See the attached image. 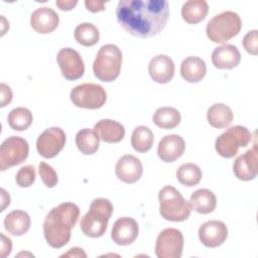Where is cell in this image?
I'll use <instances>...</instances> for the list:
<instances>
[{
	"mask_svg": "<svg viewBox=\"0 0 258 258\" xmlns=\"http://www.w3.org/2000/svg\"><path fill=\"white\" fill-rule=\"evenodd\" d=\"M169 16L165 0H121L116 17L121 27L133 36L147 38L158 34Z\"/></svg>",
	"mask_w": 258,
	"mask_h": 258,
	"instance_id": "cell-1",
	"label": "cell"
},
{
	"mask_svg": "<svg viewBox=\"0 0 258 258\" xmlns=\"http://www.w3.org/2000/svg\"><path fill=\"white\" fill-rule=\"evenodd\" d=\"M79 216L80 209L73 203H61L52 208L43 222V235L47 244L55 249L67 245Z\"/></svg>",
	"mask_w": 258,
	"mask_h": 258,
	"instance_id": "cell-2",
	"label": "cell"
},
{
	"mask_svg": "<svg viewBox=\"0 0 258 258\" xmlns=\"http://www.w3.org/2000/svg\"><path fill=\"white\" fill-rule=\"evenodd\" d=\"M112 213L113 205L108 199H95L90 205L89 212L81 220L82 232L91 238L103 236L107 230Z\"/></svg>",
	"mask_w": 258,
	"mask_h": 258,
	"instance_id": "cell-3",
	"label": "cell"
},
{
	"mask_svg": "<svg viewBox=\"0 0 258 258\" xmlns=\"http://www.w3.org/2000/svg\"><path fill=\"white\" fill-rule=\"evenodd\" d=\"M159 213L161 217L170 222H182L191 212L189 202L173 186L166 185L159 190Z\"/></svg>",
	"mask_w": 258,
	"mask_h": 258,
	"instance_id": "cell-4",
	"label": "cell"
},
{
	"mask_svg": "<svg viewBox=\"0 0 258 258\" xmlns=\"http://www.w3.org/2000/svg\"><path fill=\"white\" fill-rule=\"evenodd\" d=\"M121 66L122 52L120 48L109 43L99 49L93 63V72L100 81L109 83L119 77Z\"/></svg>",
	"mask_w": 258,
	"mask_h": 258,
	"instance_id": "cell-5",
	"label": "cell"
},
{
	"mask_svg": "<svg viewBox=\"0 0 258 258\" xmlns=\"http://www.w3.org/2000/svg\"><path fill=\"white\" fill-rule=\"evenodd\" d=\"M242 28V20L234 11H224L215 15L207 24L206 33L215 43H225L236 36Z\"/></svg>",
	"mask_w": 258,
	"mask_h": 258,
	"instance_id": "cell-6",
	"label": "cell"
},
{
	"mask_svg": "<svg viewBox=\"0 0 258 258\" xmlns=\"http://www.w3.org/2000/svg\"><path fill=\"white\" fill-rule=\"evenodd\" d=\"M250 131L241 125H236L222 133L215 142L217 152L225 158L234 157L239 147H246L251 141Z\"/></svg>",
	"mask_w": 258,
	"mask_h": 258,
	"instance_id": "cell-7",
	"label": "cell"
},
{
	"mask_svg": "<svg viewBox=\"0 0 258 258\" xmlns=\"http://www.w3.org/2000/svg\"><path fill=\"white\" fill-rule=\"evenodd\" d=\"M71 101L79 108L99 109L103 107L107 100L105 89L93 83H86L75 87L70 94Z\"/></svg>",
	"mask_w": 258,
	"mask_h": 258,
	"instance_id": "cell-8",
	"label": "cell"
},
{
	"mask_svg": "<svg viewBox=\"0 0 258 258\" xmlns=\"http://www.w3.org/2000/svg\"><path fill=\"white\" fill-rule=\"evenodd\" d=\"M28 142L19 136H10L6 138L0 147V169L7 168L22 163L28 156Z\"/></svg>",
	"mask_w": 258,
	"mask_h": 258,
	"instance_id": "cell-9",
	"label": "cell"
},
{
	"mask_svg": "<svg viewBox=\"0 0 258 258\" xmlns=\"http://www.w3.org/2000/svg\"><path fill=\"white\" fill-rule=\"evenodd\" d=\"M183 236L174 228L162 230L156 239L155 254L158 258H179L182 254Z\"/></svg>",
	"mask_w": 258,
	"mask_h": 258,
	"instance_id": "cell-10",
	"label": "cell"
},
{
	"mask_svg": "<svg viewBox=\"0 0 258 258\" xmlns=\"http://www.w3.org/2000/svg\"><path fill=\"white\" fill-rule=\"evenodd\" d=\"M66 133L59 127H50L45 129L37 138L36 149L44 158L56 156L66 144Z\"/></svg>",
	"mask_w": 258,
	"mask_h": 258,
	"instance_id": "cell-11",
	"label": "cell"
},
{
	"mask_svg": "<svg viewBox=\"0 0 258 258\" xmlns=\"http://www.w3.org/2000/svg\"><path fill=\"white\" fill-rule=\"evenodd\" d=\"M56 60L64 79L75 81L83 77L85 73V64L80 53L71 48H61L56 55Z\"/></svg>",
	"mask_w": 258,
	"mask_h": 258,
	"instance_id": "cell-12",
	"label": "cell"
},
{
	"mask_svg": "<svg viewBox=\"0 0 258 258\" xmlns=\"http://www.w3.org/2000/svg\"><path fill=\"white\" fill-rule=\"evenodd\" d=\"M257 144L247 150L244 154L238 156L233 164L234 174L241 180H252L258 173V157Z\"/></svg>",
	"mask_w": 258,
	"mask_h": 258,
	"instance_id": "cell-13",
	"label": "cell"
},
{
	"mask_svg": "<svg viewBox=\"0 0 258 258\" xmlns=\"http://www.w3.org/2000/svg\"><path fill=\"white\" fill-rule=\"evenodd\" d=\"M228 237V228L221 221H208L199 229L200 241L209 248L221 246Z\"/></svg>",
	"mask_w": 258,
	"mask_h": 258,
	"instance_id": "cell-14",
	"label": "cell"
},
{
	"mask_svg": "<svg viewBox=\"0 0 258 258\" xmlns=\"http://www.w3.org/2000/svg\"><path fill=\"white\" fill-rule=\"evenodd\" d=\"M116 176L125 183H134L140 179L143 173V166L139 158L126 154L118 159L115 166Z\"/></svg>",
	"mask_w": 258,
	"mask_h": 258,
	"instance_id": "cell-15",
	"label": "cell"
},
{
	"mask_svg": "<svg viewBox=\"0 0 258 258\" xmlns=\"http://www.w3.org/2000/svg\"><path fill=\"white\" fill-rule=\"evenodd\" d=\"M138 232V224L133 218L122 217L115 221L111 232V238L118 245H130L136 240Z\"/></svg>",
	"mask_w": 258,
	"mask_h": 258,
	"instance_id": "cell-16",
	"label": "cell"
},
{
	"mask_svg": "<svg viewBox=\"0 0 258 258\" xmlns=\"http://www.w3.org/2000/svg\"><path fill=\"white\" fill-rule=\"evenodd\" d=\"M148 73L154 82L166 84L174 76L173 60L166 54L155 55L148 63Z\"/></svg>",
	"mask_w": 258,
	"mask_h": 258,
	"instance_id": "cell-17",
	"label": "cell"
},
{
	"mask_svg": "<svg viewBox=\"0 0 258 258\" xmlns=\"http://www.w3.org/2000/svg\"><path fill=\"white\" fill-rule=\"evenodd\" d=\"M185 143L181 136L177 134L165 135L158 143L157 154L164 162H173L184 152Z\"/></svg>",
	"mask_w": 258,
	"mask_h": 258,
	"instance_id": "cell-18",
	"label": "cell"
},
{
	"mask_svg": "<svg viewBox=\"0 0 258 258\" xmlns=\"http://www.w3.org/2000/svg\"><path fill=\"white\" fill-rule=\"evenodd\" d=\"M57 13L49 7H40L32 12L30 17L31 27L38 33L46 34L52 32L58 25Z\"/></svg>",
	"mask_w": 258,
	"mask_h": 258,
	"instance_id": "cell-19",
	"label": "cell"
},
{
	"mask_svg": "<svg viewBox=\"0 0 258 258\" xmlns=\"http://www.w3.org/2000/svg\"><path fill=\"white\" fill-rule=\"evenodd\" d=\"M240 51L233 44H223L212 52V62L217 69L232 70L240 63Z\"/></svg>",
	"mask_w": 258,
	"mask_h": 258,
	"instance_id": "cell-20",
	"label": "cell"
},
{
	"mask_svg": "<svg viewBox=\"0 0 258 258\" xmlns=\"http://www.w3.org/2000/svg\"><path fill=\"white\" fill-rule=\"evenodd\" d=\"M94 130L99 138L107 143H118L125 136L124 126L111 119H102L98 121L94 126Z\"/></svg>",
	"mask_w": 258,
	"mask_h": 258,
	"instance_id": "cell-21",
	"label": "cell"
},
{
	"mask_svg": "<svg viewBox=\"0 0 258 258\" xmlns=\"http://www.w3.org/2000/svg\"><path fill=\"white\" fill-rule=\"evenodd\" d=\"M207 73V66L204 59L199 56H188L180 64V75L188 83L202 81Z\"/></svg>",
	"mask_w": 258,
	"mask_h": 258,
	"instance_id": "cell-22",
	"label": "cell"
},
{
	"mask_svg": "<svg viewBox=\"0 0 258 258\" xmlns=\"http://www.w3.org/2000/svg\"><path fill=\"white\" fill-rule=\"evenodd\" d=\"M31 220L29 215L21 210L10 212L4 219L5 230L13 236H21L30 228Z\"/></svg>",
	"mask_w": 258,
	"mask_h": 258,
	"instance_id": "cell-23",
	"label": "cell"
},
{
	"mask_svg": "<svg viewBox=\"0 0 258 258\" xmlns=\"http://www.w3.org/2000/svg\"><path fill=\"white\" fill-rule=\"evenodd\" d=\"M191 210L200 214H210L217 206L215 194L208 188H200L191 194L189 199Z\"/></svg>",
	"mask_w": 258,
	"mask_h": 258,
	"instance_id": "cell-24",
	"label": "cell"
},
{
	"mask_svg": "<svg viewBox=\"0 0 258 258\" xmlns=\"http://www.w3.org/2000/svg\"><path fill=\"white\" fill-rule=\"evenodd\" d=\"M209 6L205 0H188L181 8V16L186 23L197 24L204 20L208 14Z\"/></svg>",
	"mask_w": 258,
	"mask_h": 258,
	"instance_id": "cell-25",
	"label": "cell"
},
{
	"mask_svg": "<svg viewBox=\"0 0 258 258\" xmlns=\"http://www.w3.org/2000/svg\"><path fill=\"white\" fill-rule=\"evenodd\" d=\"M233 112L225 104L218 103L212 105L207 112V119L211 126L215 128H226L233 121Z\"/></svg>",
	"mask_w": 258,
	"mask_h": 258,
	"instance_id": "cell-26",
	"label": "cell"
},
{
	"mask_svg": "<svg viewBox=\"0 0 258 258\" xmlns=\"http://www.w3.org/2000/svg\"><path fill=\"white\" fill-rule=\"evenodd\" d=\"M180 113L172 107L158 108L153 117V123L161 129H173L180 123Z\"/></svg>",
	"mask_w": 258,
	"mask_h": 258,
	"instance_id": "cell-27",
	"label": "cell"
},
{
	"mask_svg": "<svg viewBox=\"0 0 258 258\" xmlns=\"http://www.w3.org/2000/svg\"><path fill=\"white\" fill-rule=\"evenodd\" d=\"M76 145L78 149L87 155L94 154L100 145V138L95 130L84 128L76 135Z\"/></svg>",
	"mask_w": 258,
	"mask_h": 258,
	"instance_id": "cell-28",
	"label": "cell"
},
{
	"mask_svg": "<svg viewBox=\"0 0 258 258\" xmlns=\"http://www.w3.org/2000/svg\"><path fill=\"white\" fill-rule=\"evenodd\" d=\"M154 136L152 131L143 125L137 126L131 136V145L137 152H147L153 144Z\"/></svg>",
	"mask_w": 258,
	"mask_h": 258,
	"instance_id": "cell-29",
	"label": "cell"
},
{
	"mask_svg": "<svg viewBox=\"0 0 258 258\" xmlns=\"http://www.w3.org/2000/svg\"><path fill=\"white\" fill-rule=\"evenodd\" d=\"M74 36L78 43L84 46H93L99 41L100 32L94 24L84 22L75 28Z\"/></svg>",
	"mask_w": 258,
	"mask_h": 258,
	"instance_id": "cell-30",
	"label": "cell"
},
{
	"mask_svg": "<svg viewBox=\"0 0 258 258\" xmlns=\"http://www.w3.org/2000/svg\"><path fill=\"white\" fill-rule=\"evenodd\" d=\"M203 173L201 168L195 163H183L176 170V178L186 186L197 185L202 179Z\"/></svg>",
	"mask_w": 258,
	"mask_h": 258,
	"instance_id": "cell-31",
	"label": "cell"
},
{
	"mask_svg": "<svg viewBox=\"0 0 258 258\" xmlns=\"http://www.w3.org/2000/svg\"><path fill=\"white\" fill-rule=\"evenodd\" d=\"M33 120L31 112L24 107L14 108L8 115L9 126L16 131H23L29 128Z\"/></svg>",
	"mask_w": 258,
	"mask_h": 258,
	"instance_id": "cell-32",
	"label": "cell"
},
{
	"mask_svg": "<svg viewBox=\"0 0 258 258\" xmlns=\"http://www.w3.org/2000/svg\"><path fill=\"white\" fill-rule=\"evenodd\" d=\"M35 168L33 165H24L16 173L15 180L20 187L30 186L35 180Z\"/></svg>",
	"mask_w": 258,
	"mask_h": 258,
	"instance_id": "cell-33",
	"label": "cell"
},
{
	"mask_svg": "<svg viewBox=\"0 0 258 258\" xmlns=\"http://www.w3.org/2000/svg\"><path fill=\"white\" fill-rule=\"evenodd\" d=\"M38 172L45 186L51 188L56 185L58 181V177L55 170L52 168V166H50L45 162H40L38 165Z\"/></svg>",
	"mask_w": 258,
	"mask_h": 258,
	"instance_id": "cell-34",
	"label": "cell"
},
{
	"mask_svg": "<svg viewBox=\"0 0 258 258\" xmlns=\"http://www.w3.org/2000/svg\"><path fill=\"white\" fill-rule=\"evenodd\" d=\"M243 46L245 50L252 55L258 53V31L256 29L246 33L243 38Z\"/></svg>",
	"mask_w": 258,
	"mask_h": 258,
	"instance_id": "cell-35",
	"label": "cell"
},
{
	"mask_svg": "<svg viewBox=\"0 0 258 258\" xmlns=\"http://www.w3.org/2000/svg\"><path fill=\"white\" fill-rule=\"evenodd\" d=\"M0 89H1V104H0V106L5 107L12 100V91H11L10 87L4 83H2L0 85Z\"/></svg>",
	"mask_w": 258,
	"mask_h": 258,
	"instance_id": "cell-36",
	"label": "cell"
},
{
	"mask_svg": "<svg viewBox=\"0 0 258 258\" xmlns=\"http://www.w3.org/2000/svg\"><path fill=\"white\" fill-rule=\"evenodd\" d=\"M1 257L5 258L11 253L12 250V243L11 240L6 237L3 233H1Z\"/></svg>",
	"mask_w": 258,
	"mask_h": 258,
	"instance_id": "cell-37",
	"label": "cell"
},
{
	"mask_svg": "<svg viewBox=\"0 0 258 258\" xmlns=\"http://www.w3.org/2000/svg\"><path fill=\"white\" fill-rule=\"evenodd\" d=\"M105 4L106 2L104 1H85V5L87 9L91 12H99L105 10Z\"/></svg>",
	"mask_w": 258,
	"mask_h": 258,
	"instance_id": "cell-38",
	"label": "cell"
},
{
	"mask_svg": "<svg viewBox=\"0 0 258 258\" xmlns=\"http://www.w3.org/2000/svg\"><path fill=\"white\" fill-rule=\"evenodd\" d=\"M55 4L60 10L68 11V10H72L78 4V1L77 0H57Z\"/></svg>",
	"mask_w": 258,
	"mask_h": 258,
	"instance_id": "cell-39",
	"label": "cell"
},
{
	"mask_svg": "<svg viewBox=\"0 0 258 258\" xmlns=\"http://www.w3.org/2000/svg\"><path fill=\"white\" fill-rule=\"evenodd\" d=\"M60 257H77V258H86L87 254L84 252V250L82 248L79 247H74L72 249L69 250V252L62 254Z\"/></svg>",
	"mask_w": 258,
	"mask_h": 258,
	"instance_id": "cell-40",
	"label": "cell"
},
{
	"mask_svg": "<svg viewBox=\"0 0 258 258\" xmlns=\"http://www.w3.org/2000/svg\"><path fill=\"white\" fill-rule=\"evenodd\" d=\"M1 198H2V207H1V212L4 211V209L9 206L10 204V197L9 195L6 192V190L4 188H1Z\"/></svg>",
	"mask_w": 258,
	"mask_h": 258,
	"instance_id": "cell-41",
	"label": "cell"
}]
</instances>
